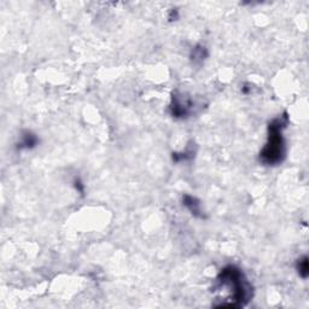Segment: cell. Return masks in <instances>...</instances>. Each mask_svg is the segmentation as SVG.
Returning a JSON list of instances; mask_svg holds the SVG:
<instances>
[{
    "instance_id": "1",
    "label": "cell",
    "mask_w": 309,
    "mask_h": 309,
    "mask_svg": "<svg viewBox=\"0 0 309 309\" xmlns=\"http://www.w3.org/2000/svg\"><path fill=\"white\" fill-rule=\"evenodd\" d=\"M216 289L226 290L228 297L217 308H241L248 305L254 295V287L239 267L228 264L217 274Z\"/></svg>"
},
{
    "instance_id": "2",
    "label": "cell",
    "mask_w": 309,
    "mask_h": 309,
    "mask_svg": "<svg viewBox=\"0 0 309 309\" xmlns=\"http://www.w3.org/2000/svg\"><path fill=\"white\" fill-rule=\"evenodd\" d=\"M289 124V115L284 113L269 122L268 138L263 149L260 151V162L264 166H278L286 157V143L283 131Z\"/></svg>"
},
{
    "instance_id": "3",
    "label": "cell",
    "mask_w": 309,
    "mask_h": 309,
    "mask_svg": "<svg viewBox=\"0 0 309 309\" xmlns=\"http://www.w3.org/2000/svg\"><path fill=\"white\" fill-rule=\"evenodd\" d=\"M193 106L194 103L191 98L186 97L185 95L174 93L169 105V113L174 119L184 120V119H188L191 115Z\"/></svg>"
},
{
    "instance_id": "4",
    "label": "cell",
    "mask_w": 309,
    "mask_h": 309,
    "mask_svg": "<svg viewBox=\"0 0 309 309\" xmlns=\"http://www.w3.org/2000/svg\"><path fill=\"white\" fill-rule=\"evenodd\" d=\"M183 206L191 213L192 216L197 217V219L204 220L207 219L206 213L202 209V203L197 197L191 196V194H184L183 196Z\"/></svg>"
},
{
    "instance_id": "5",
    "label": "cell",
    "mask_w": 309,
    "mask_h": 309,
    "mask_svg": "<svg viewBox=\"0 0 309 309\" xmlns=\"http://www.w3.org/2000/svg\"><path fill=\"white\" fill-rule=\"evenodd\" d=\"M39 138L32 131H24L21 136L20 142L17 143V150H32L38 146Z\"/></svg>"
},
{
    "instance_id": "6",
    "label": "cell",
    "mask_w": 309,
    "mask_h": 309,
    "mask_svg": "<svg viewBox=\"0 0 309 309\" xmlns=\"http://www.w3.org/2000/svg\"><path fill=\"white\" fill-rule=\"evenodd\" d=\"M190 58L193 64H202L208 58V50L206 46L203 45H196L192 48Z\"/></svg>"
},
{
    "instance_id": "7",
    "label": "cell",
    "mask_w": 309,
    "mask_h": 309,
    "mask_svg": "<svg viewBox=\"0 0 309 309\" xmlns=\"http://www.w3.org/2000/svg\"><path fill=\"white\" fill-rule=\"evenodd\" d=\"M296 271H297L298 275H300L302 279H307L309 275L308 256L305 255L297 260V262H296Z\"/></svg>"
},
{
    "instance_id": "8",
    "label": "cell",
    "mask_w": 309,
    "mask_h": 309,
    "mask_svg": "<svg viewBox=\"0 0 309 309\" xmlns=\"http://www.w3.org/2000/svg\"><path fill=\"white\" fill-rule=\"evenodd\" d=\"M194 154H196V151H194V150H193V147L188 146L186 151H184V152H173L172 158H173L174 162L179 163V162H183V161L192 160V158L194 157Z\"/></svg>"
},
{
    "instance_id": "9",
    "label": "cell",
    "mask_w": 309,
    "mask_h": 309,
    "mask_svg": "<svg viewBox=\"0 0 309 309\" xmlns=\"http://www.w3.org/2000/svg\"><path fill=\"white\" fill-rule=\"evenodd\" d=\"M74 186L75 189L77 190V191L80 192V193H84L85 192V185L82 184V181L80 180V179H75L74 180Z\"/></svg>"
},
{
    "instance_id": "10",
    "label": "cell",
    "mask_w": 309,
    "mask_h": 309,
    "mask_svg": "<svg viewBox=\"0 0 309 309\" xmlns=\"http://www.w3.org/2000/svg\"><path fill=\"white\" fill-rule=\"evenodd\" d=\"M173 18H178V11L176 10H172V12H170L169 20L173 21Z\"/></svg>"
}]
</instances>
